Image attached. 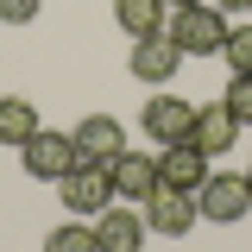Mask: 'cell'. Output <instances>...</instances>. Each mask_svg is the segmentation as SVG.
<instances>
[{
	"mask_svg": "<svg viewBox=\"0 0 252 252\" xmlns=\"http://www.w3.org/2000/svg\"><path fill=\"white\" fill-rule=\"evenodd\" d=\"M195 145L208 158H220V152H233V139H240V120L227 114V101H202L195 107V132H189Z\"/></svg>",
	"mask_w": 252,
	"mask_h": 252,
	"instance_id": "cell-12",
	"label": "cell"
},
{
	"mask_svg": "<svg viewBox=\"0 0 252 252\" xmlns=\"http://www.w3.org/2000/svg\"><path fill=\"white\" fill-rule=\"evenodd\" d=\"M19 158H26V177H38V183H63V177L76 170V139L38 126L26 145H19Z\"/></svg>",
	"mask_w": 252,
	"mask_h": 252,
	"instance_id": "cell-3",
	"label": "cell"
},
{
	"mask_svg": "<svg viewBox=\"0 0 252 252\" xmlns=\"http://www.w3.org/2000/svg\"><path fill=\"white\" fill-rule=\"evenodd\" d=\"M38 132V107L26 94H0V145H26Z\"/></svg>",
	"mask_w": 252,
	"mask_h": 252,
	"instance_id": "cell-14",
	"label": "cell"
},
{
	"mask_svg": "<svg viewBox=\"0 0 252 252\" xmlns=\"http://www.w3.org/2000/svg\"><path fill=\"white\" fill-rule=\"evenodd\" d=\"M246 189H252V170H246Z\"/></svg>",
	"mask_w": 252,
	"mask_h": 252,
	"instance_id": "cell-21",
	"label": "cell"
},
{
	"mask_svg": "<svg viewBox=\"0 0 252 252\" xmlns=\"http://www.w3.org/2000/svg\"><path fill=\"white\" fill-rule=\"evenodd\" d=\"M126 69H132L145 89H164V82L183 69V51H177V38H170V32H158V38H132V57H126Z\"/></svg>",
	"mask_w": 252,
	"mask_h": 252,
	"instance_id": "cell-7",
	"label": "cell"
},
{
	"mask_svg": "<svg viewBox=\"0 0 252 252\" xmlns=\"http://www.w3.org/2000/svg\"><path fill=\"white\" fill-rule=\"evenodd\" d=\"M38 19V0H0V26H32Z\"/></svg>",
	"mask_w": 252,
	"mask_h": 252,
	"instance_id": "cell-18",
	"label": "cell"
},
{
	"mask_svg": "<svg viewBox=\"0 0 252 252\" xmlns=\"http://www.w3.org/2000/svg\"><path fill=\"white\" fill-rule=\"evenodd\" d=\"M114 19L126 38H158L170 26V0H114Z\"/></svg>",
	"mask_w": 252,
	"mask_h": 252,
	"instance_id": "cell-13",
	"label": "cell"
},
{
	"mask_svg": "<svg viewBox=\"0 0 252 252\" xmlns=\"http://www.w3.org/2000/svg\"><path fill=\"white\" fill-rule=\"evenodd\" d=\"M220 57H227V69H233V76H252V26H227Z\"/></svg>",
	"mask_w": 252,
	"mask_h": 252,
	"instance_id": "cell-16",
	"label": "cell"
},
{
	"mask_svg": "<svg viewBox=\"0 0 252 252\" xmlns=\"http://www.w3.org/2000/svg\"><path fill=\"white\" fill-rule=\"evenodd\" d=\"M107 177H114V195L120 202H152L158 189V152H120L107 164Z\"/></svg>",
	"mask_w": 252,
	"mask_h": 252,
	"instance_id": "cell-10",
	"label": "cell"
},
{
	"mask_svg": "<svg viewBox=\"0 0 252 252\" xmlns=\"http://www.w3.org/2000/svg\"><path fill=\"white\" fill-rule=\"evenodd\" d=\"M170 6H202V0H170Z\"/></svg>",
	"mask_w": 252,
	"mask_h": 252,
	"instance_id": "cell-20",
	"label": "cell"
},
{
	"mask_svg": "<svg viewBox=\"0 0 252 252\" xmlns=\"http://www.w3.org/2000/svg\"><path fill=\"white\" fill-rule=\"evenodd\" d=\"M139 215H145V227H152L158 240H183L189 227L202 220V208H195V195H183V189H164V183H158V189H152V202H145Z\"/></svg>",
	"mask_w": 252,
	"mask_h": 252,
	"instance_id": "cell-6",
	"label": "cell"
},
{
	"mask_svg": "<svg viewBox=\"0 0 252 252\" xmlns=\"http://www.w3.org/2000/svg\"><path fill=\"white\" fill-rule=\"evenodd\" d=\"M195 208H202V220H215V227H233V220H246V208H252L246 170H208V183L195 189Z\"/></svg>",
	"mask_w": 252,
	"mask_h": 252,
	"instance_id": "cell-2",
	"label": "cell"
},
{
	"mask_svg": "<svg viewBox=\"0 0 252 252\" xmlns=\"http://www.w3.org/2000/svg\"><path fill=\"white\" fill-rule=\"evenodd\" d=\"M44 252H101V240H94V220H63V227H51Z\"/></svg>",
	"mask_w": 252,
	"mask_h": 252,
	"instance_id": "cell-15",
	"label": "cell"
},
{
	"mask_svg": "<svg viewBox=\"0 0 252 252\" xmlns=\"http://www.w3.org/2000/svg\"><path fill=\"white\" fill-rule=\"evenodd\" d=\"M63 208L76 220H94V215H107V202H114V177L101 170V164H76L69 177H63Z\"/></svg>",
	"mask_w": 252,
	"mask_h": 252,
	"instance_id": "cell-4",
	"label": "cell"
},
{
	"mask_svg": "<svg viewBox=\"0 0 252 252\" xmlns=\"http://www.w3.org/2000/svg\"><path fill=\"white\" fill-rule=\"evenodd\" d=\"M69 139H76V164H101V170L126 152V126L114 120V114H89Z\"/></svg>",
	"mask_w": 252,
	"mask_h": 252,
	"instance_id": "cell-8",
	"label": "cell"
},
{
	"mask_svg": "<svg viewBox=\"0 0 252 252\" xmlns=\"http://www.w3.org/2000/svg\"><path fill=\"white\" fill-rule=\"evenodd\" d=\"M220 101H227V114H233V120H240V126H252V76H233V82H227V94H220Z\"/></svg>",
	"mask_w": 252,
	"mask_h": 252,
	"instance_id": "cell-17",
	"label": "cell"
},
{
	"mask_svg": "<svg viewBox=\"0 0 252 252\" xmlns=\"http://www.w3.org/2000/svg\"><path fill=\"white\" fill-rule=\"evenodd\" d=\"M164 32L177 38L183 57H220V44H227V13L208 6V0H202V6H177Z\"/></svg>",
	"mask_w": 252,
	"mask_h": 252,
	"instance_id": "cell-1",
	"label": "cell"
},
{
	"mask_svg": "<svg viewBox=\"0 0 252 252\" xmlns=\"http://www.w3.org/2000/svg\"><path fill=\"white\" fill-rule=\"evenodd\" d=\"M145 215L139 208H107V215H94V240L101 252H145Z\"/></svg>",
	"mask_w": 252,
	"mask_h": 252,
	"instance_id": "cell-11",
	"label": "cell"
},
{
	"mask_svg": "<svg viewBox=\"0 0 252 252\" xmlns=\"http://www.w3.org/2000/svg\"><path fill=\"white\" fill-rule=\"evenodd\" d=\"M139 126H145L152 145H183L189 132H195V101H183V94H152L145 114H139Z\"/></svg>",
	"mask_w": 252,
	"mask_h": 252,
	"instance_id": "cell-5",
	"label": "cell"
},
{
	"mask_svg": "<svg viewBox=\"0 0 252 252\" xmlns=\"http://www.w3.org/2000/svg\"><path fill=\"white\" fill-rule=\"evenodd\" d=\"M158 183L195 195V189L208 183V152H202L195 139H183V145H164V152H158Z\"/></svg>",
	"mask_w": 252,
	"mask_h": 252,
	"instance_id": "cell-9",
	"label": "cell"
},
{
	"mask_svg": "<svg viewBox=\"0 0 252 252\" xmlns=\"http://www.w3.org/2000/svg\"><path fill=\"white\" fill-rule=\"evenodd\" d=\"M208 6H220V13H252V0H208Z\"/></svg>",
	"mask_w": 252,
	"mask_h": 252,
	"instance_id": "cell-19",
	"label": "cell"
}]
</instances>
